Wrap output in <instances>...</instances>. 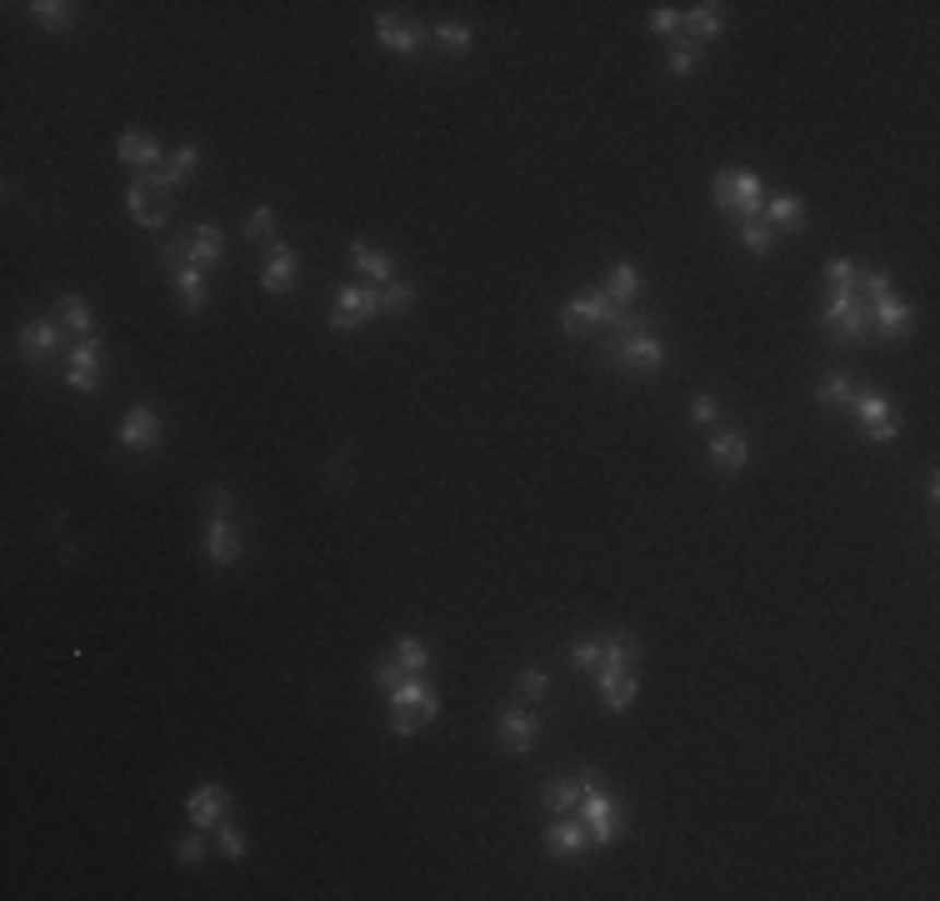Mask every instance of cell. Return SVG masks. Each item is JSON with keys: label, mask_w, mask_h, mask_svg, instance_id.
Returning <instances> with one entry per match:
<instances>
[{"label": "cell", "mask_w": 940, "mask_h": 901, "mask_svg": "<svg viewBox=\"0 0 940 901\" xmlns=\"http://www.w3.org/2000/svg\"><path fill=\"white\" fill-rule=\"evenodd\" d=\"M541 842H545V852L551 856H565V862H571V856H580L590 846V831H586V821L571 811V817H555L551 827L541 831Z\"/></svg>", "instance_id": "20"}, {"label": "cell", "mask_w": 940, "mask_h": 901, "mask_svg": "<svg viewBox=\"0 0 940 901\" xmlns=\"http://www.w3.org/2000/svg\"><path fill=\"white\" fill-rule=\"evenodd\" d=\"M295 276H301V256H295L291 246H266V261H260V291H271V296H285L295 285Z\"/></svg>", "instance_id": "15"}, {"label": "cell", "mask_w": 940, "mask_h": 901, "mask_svg": "<svg viewBox=\"0 0 940 901\" xmlns=\"http://www.w3.org/2000/svg\"><path fill=\"white\" fill-rule=\"evenodd\" d=\"M576 817L586 821V831H590V842L596 846H611V842H621V831H625V817H621V801H615L606 786H600V776L590 771L586 776V792H580V807H576Z\"/></svg>", "instance_id": "5"}, {"label": "cell", "mask_w": 940, "mask_h": 901, "mask_svg": "<svg viewBox=\"0 0 940 901\" xmlns=\"http://www.w3.org/2000/svg\"><path fill=\"white\" fill-rule=\"evenodd\" d=\"M60 341H66V326L50 316H36L21 326V356L31 361V366H40V361H50L60 351Z\"/></svg>", "instance_id": "13"}, {"label": "cell", "mask_w": 940, "mask_h": 901, "mask_svg": "<svg viewBox=\"0 0 940 901\" xmlns=\"http://www.w3.org/2000/svg\"><path fill=\"white\" fill-rule=\"evenodd\" d=\"M411 306H415V285L411 281H390L386 291H380V311H390V316H406Z\"/></svg>", "instance_id": "36"}, {"label": "cell", "mask_w": 940, "mask_h": 901, "mask_svg": "<svg viewBox=\"0 0 940 901\" xmlns=\"http://www.w3.org/2000/svg\"><path fill=\"white\" fill-rule=\"evenodd\" d=\"M371 676H376V687L390 697V691H396V687H400V681H406V676H411V671H400V662H396V656H380V662L371 666Z\"/></svg>", "instance_id": "42"}, {"label": "cell", "mask_w": 940, "mask_h": 901, "mask_svg": "<svg viewBox=\"0 0 940 901\" xmlns=\"http://www.w3.org/2000/svg\"><path fill=\"white\" fill-rule=\"evenodd\" d=\"M126 211H130V221L141 225V231H155V225H165V206L155 201L151 186H145L141 176L130 180V190H126Z\"/></svg>", "instance_id": "26"}, {"label": "cell", "mask_w": 940, "mask_h": 901, "mask_svg": "<svg viewBox=\"0 0 940 901\" xmlns=\"http://www.w3.org/2000/svg\"><path fill=\"white\" fill-rule=\"evenodd\" d=\"M215 842H221V856L246 862V831L235 827V821H221V827H215Z\"/></svg>", "instance_id": "40"}, {"label": "cell", "mask_w": 940, "mask_h": 901, "mask_svg": "<svg viewBox=\"0 0 940 901\" xmlns=\"http://www.w3.org/2000/svg\"><path fill=\"white\" fill-rule=\"evenodd\" d=\"M440 716V697L425 676H406L396 691H390V732L396 736H415L425 722Z\"/></svg>", "instance_id": "2"}, {"label": "cell", "mask_w": 940, "mask_h": 901, "mask_svg": "<svg viewBox=\"0 0 940 901\" xmlns=\"http://www.w3.org/2000/svg\"><path fill=\"white\" fill-rule=\"evenodd\" d=\"M176 862L180 866H200V862H205V836H200V827L186 831V836H176Z\"/></svg>", "instance_id": "41"}, {"label": "cell", "mask_w": 940, "mask_h": 901, "mask_svg": "<svg viewBox=\"0 0 940 901\" xmlns=\"http://www.w3.org/2000/svg\"><path fill=\"white\" fill-rule=\"evenodd\" d=\"M565 662L576 666V671H596V666H600V636H580V641H571V652H565Z\"/></svg>", "instance_id": "38"}, {"label": "cell", "mask_w": 940, "mask_h": 901, "mask_svg": "<svg viewBox=\"0 0 940 901\" xmlns=\"http://www.w3.org/2000/svg\"><path fill=\"white\" fill-rule=\"evenodd\" d=\"M681 21H685V11H675V5H656L650 11V31L656 36H681Z\"/></svg>", "instance_id": "45"}, {"label": "cell", "mask_w": 940, "mask_h": 901, "mask_svg": "<svg viewBox=\"0 0 940 901\" xmlns=\"http://www.w3.org/2000/svg\"><path fill=\"white\" fill-rule=\"evenodd\" d=\"M720 31H726V5L720 0H705V5H691L681 21V36L695 40V46H705V40H716Z\"/></svg>", "instance_id": "24"}, {"label": "cell", "mask_w": 940, "mask_h": 901, "mask_svg": "<svg viewBox=\"0 0 940 901\" xmlns=\"http://www.w3.org/2000/svg\"><path fill=\"white\" fill-rule=\"evenodd\" d=\"M850 396H856V386L846 376H821V386H815V401L821 406H850Z\"/></svg>", "instance_id": "37"}, {"label": "cell", "mask_w": 940, "mask_h": 901, "mask_svg": "<svg viewBox=\"0 0 940 901\" xmlns=\"http://www.w3.org/2000/svg\"><path fill=\"white\" fill-rule=\"evenodd\" d=\"M691 421H695V426H716V421H720V401H716V396H695V401H691Z\"/></svg>", "instance_id": "47"}, {"label": "cell", "mask_w": 940, "mask_h": 901, "mask_svg": "<svg viewBox=\"0 0 940 901\" xmlns=\"http://www.w3.org/2000/svg\"><path fill=\"white\" fill-rule=\"evenodd\" d=\"M376 40H380V50H390V56L415 60L425 50V40H431V31H425L421 21H400L396 11H376Z\"/></svg>", "instance_id": "10"}, {"label": "cell", "mask_w": 940, "mask_h": 901, "mask_svg": "<svg viewBox=\"0 0 940 901\" xmlns=\"http://www.w3.org/2000/svg\"><path fill=\"white\" fill-rule=\"evenodd\" d=\"M596 687L611 712H631L635 697H641V681H635L631 666H596Z\"/></svg>", "instance_id": "19"}, {"label": "cell", "mask_w": 940, "mask_h": 901, "mask_svg": "<svg viewBox=\"0 0 940 901\" xmlns=\"http://www.w3.org/2000/svg\"><path fill=\"white\" fill-rule=\"evenodd\" d=\"M710 466L716 471H726V476H736V471H745L751 466V436L745 431H720V436H710Z\"/></svg>", "instance_id": "23"}, {"label": "cell", "mask_w": 940, "mask_h": 901, "mask_svg": "<svg viewBox=\"0 0 940 901\" xmlns=\"http://www.w3.org/2000/svg\"><path fill=\"white\" fill-rule=\"evenodd\" d=\"M205 557L221 571H231L240 561V531L231 526V516H205Z\"/></svg>", "instance_id": "22"}, {"label": "cell", "mask_w": 940, "mask_h": 901, "mask_svg": "<svg viewBox=\"0 0 940 901\" xmlns=\"http://www.w3.org/2000/svg\"><path fill=\"white\" fill-rule=\"evenodd\" d=\"M741 250H751V256H771L776 250V231L755 215V221H741Z\"/></svg>", "instance_id": "34"}, {"label": "cell", "mask_w": 940, "mask_h": 901, "mask_svg": "<svg viewBox=\"0 0 940 901\" xmlns=\"http://www.w3.org/2000/svg\"><path fill=\"white\" fill-rule=\"evenodd\" d=\"M116 161H120V166H130L136 176H145V171H161L165 166V151H161V141H155L151 131H126L116 141Z\"/></svg>", "instance_id": "14"}, {"label": "cell", "mask_w": 940, "mask_h": 901, "mask_svg": "<svg viewBox=\"0 0 940 901\" xmlns=\"http://www.w3.org/2000/svg\"><path fill=\"white\" fill-rule=\"evenodd\" d=\"M351 266L365 276V285H376V291H386V285L396 281V256H386V250L371 246V241H351Z\"/></svg>", "instance_id": "21"}, {"label": "cell", "mask_w": 940, "mask_h": 901, "mask_svg": "<svg viewBox=\"0 0 940 901\" xmlns=\"http://www.w3.org/2000/svg\"><path fill=\"white\" fill-rule=\"evenodd\" d=\"M856 261H825V285L831 291H856Z\"/></svg>", "instance_id": "44"}, {"label": "cell", "mask_w": 940, "mask_h": 901, "mask_svg": "<svg viewBox=\"0 0 940 901\" xmlns=\"http://www.w3.org/2000/svg\"><path fill=\"white\" fill-rule=\"evenodd\" d=\"M231 511H235V491L225 481L205 487V516H231Z\"/></svg>", "instance_id": "46"}, {"label": "cell", "mask_w": 940, "mask_h": 901, "mask_svg": "<svg viewBox=\"0 0 940 901\" xmlns=\"http://www.w3.org/2000/svg\"><path fill=\"white\" fill-rule=\"evenodd\" d=\"M31 21L46 25V31H71V25H75V5H71V0H31Z\"/></svg>", "instance_id": "31"}, {"label": "cell", "mask_w": 940, "mask_h": 901, "mask_svg": "<svg viewBox=\"0 0 940 901\" xmlns=\"http://www.w3.org/2000/svg\"><path fill=\"white\" fill-rule=\"evenodd\" d=\"M761 221L771 225V231H776V236H796V231H806V201H800V196H771V201H765V211H761Z\"/></svg>", "instance_id": "25"}, {"label": "cell", "mask_w": 940, "mask_h": 901, "mask_svg": "<svg viewBox=\"0 0 940 901\" xmlns=\"http://www.w3.org/2000/svg\"><path fill=\"white\" fill-rule=\"evenodd\" d=\"M516 691L526 701H545V697H551V676H545V671H520L516 676Z\"/></svg>", "instance_id": "43"}, {"label": "cell", "mask_w": 940, "mask_h": 901, "mask_svg": "<svg viewBox=\"0 0 940 901\" xmlns=\"http://www.w3.org/2000/svg\"><path fill=\"white\" fill-rule=\"evenodd\" d=\"M275 211L271 206H256V211L246 215V241H256V246H275Z\"/></svg>", "instance_id": "35"}, {"label": "cell", "mask_w": 940, "mask_h": 901, "mask_svg": "<svg viewBox=\"0 0 940 901\" xmlns=\"http://www.w3.org/2000/svg\"><path fill=\"white\" fill-rule=\"evenodd\" d=\"M371 316H380V291L376 285H341L336 291V306H330V331H361Z\"/></svg>", "instance_id": "9"}, {"label": "cell", "mask_w": 940, "mask_h": 901, "mask_svg": "<svg viewBox=\"0 0 940 901\" xmlns=\"http://www.w3.org/2000/svg\"><path fill=\"white\" fill-rule=\"evenodd\" d=\"M161 261L171 266V281H176V301H180V311H190L196 316L200 306H205V271H200L196 261H190V241L180 236V241H171V246L161 250Z\"/></svg>", "instance_id": "8"}, {"label": "cell", "mask_w": 940, "mask_h": 901, "mask_svg": "<svg viewBox=\"0 0 940 901\" xmlns=\"http://www.w3.org/2000/svg\"><path fill=\"white\" fill-rule=\"evenodd\" d=\"M495 741H501L510 757H526V751H536V741H541V716L520 712V706H501V712H495Z\"/></svg>", "instance_id": "11"}, {"label": "cell", "mask_w": 940, "mask_h": 901, "mask_svg": "<svg viewBox=\"0 0 940 901\" xmlns=\"http://www.w3.org/2000/svg\"><path fill=\"white\" fill-rule=\"evenodd\" d=\"M600 291H606V296H611L621 311H631V301L641 296V266H631V261L611 266V276H606V285H600Z\"/></svg>", "instance_id": "29"}, {"label": "cell", "mask_w": 940, "mask_h": 901, "mask_svg": "<svg viewBox=\"0 0 940 901\" xmlns=\"http://www.w3.org/2000/svg\"><path fill=\"white\" fill-rule=\"evenodd\" d=\"M225 811H231V792L221 782H205L186 796V821L190 827H221Z\"/></svg>", "instance_id": "18"}, {"label": "cell", "mask_w": 940, "mask_h": 901, "mask_svg": "<svg viewBox=\"0 0 940 901\" xmlns=\"http://www.w3.org/2000/svg\"><path fill=\"white\" fill-rule=\"evenodd\" d=\"M190 261L200 266V271H211V266H221V256H225V231L221 225H196V231H190Z\"/></svg>", "instance_id": "27"}, {"label": "cell", "mask_w": 940, "mask_h": 901, "mask_svg": "<svg viewBox=\"0 0 940 901\" xmlns=\"http://www.w3.org/2000/svg\"><path fill=\"white\" fill-rule=\"evenodd\" d=\"M56 320L66 326V331H75V341H85V336H95V320H91V306H85L81 296H60V306H56Z\"/></svg>", "instance_id": "30"}, {"label": "cell", "mask_w": 940, "mask_h": 901, "mask_svg": "<svg viewBox=\"0 0 940 901\" xmlns=\"http://www.w3.org/2000/svg\"><path fill=\"white\" fill-rule=\"evenodd\" d=\"M431 40L446 50V56H466V50L475 46V31H470V25H456V21H435Z\"/></svg>", "instance_id": "32"}, {"label": "cell", "mask_w": 940, "mask_h": 901, "mask_svg": "<svg viewBox=\"0 0 940 901\" xmlns=\"http://www.w3.org/2000/svg\"><path fill=\"white\" fill-rule=\"evenodd\" d=\"M695 60H701V46L681 36V40H675V46H670L666 71H670V75H691V71H695Z\"/></svg>", "instance_id": "39"}, {"label": "cell", "mask_w": 940, "mask_h": 901, "mask_svg": "<svg viewBox=\"0 0 940 901\" xmlns=\"http://www.w3.org/2000/svg\"><path fill=\"white\" fill-rule=\"evenodd\" d=\"M580 792H586V776H565V782L541 786V801H545V811H555V817H571V811L580 807Z\"/></svg>", "instance_id": "28"}, {"label": "cell", "mask_w": 940, "mask_h": 901, "mask_svg": "<svg viewBox=\"0 0 940 901\" xmlns=\"http://www.w3.org/2000/svg\"><path fill=\"white\" fill-rule=\"evenodd\" d=\"M625 320H631V311L615 306L600 285L561 306V331L571 336V341H580V336H590V331H615V326H625Z\"/></svg>", "instance_id": "3"}, {"label": "cell", "mask_w": 940, "mask_h": 901, "mask_svg": "<svg viewBox=\"0 0 940 901\" xmlns=\"http://www.w3.org/2000/svg\"><path fill=\"white\" fill-rule=\"evenodd\" d=\"M821 326L831 331V341L856 346V341H866V331H870V306L856 296V291H831V301L821 306Z\"/></svg>", "instance_id": "7"}, {"label": "cell", "mask_w": 940, "mask_h": 901, "mask_svg": "<svg viewBox=\"0 0 940 901\" xmlns=\"http://www.w3.org/2000/svg\"><path fill=\"white\" fill-rule=\"evenodd\" d=\"M66 386L81 396L101 391V336H85V341H75L71 351H66Z\"/></svg>", "instance_id": "12"}, {"label": "cell", "mask_w": 940, "mask_h": 901, "mask_svg": "<svg viewBox=\"0 0 940 901\" xmlns=\"http://www.w3.org/2000/svg\"><path fill=\"white\" fill-rule=\"evenodd\" d=\"M910 320H916V311L905 306L895 291L870 306V331H876V341H905V336H910Z\"/></svg>", "instance_id": "16"}, {"label": "cell", "mask_w": 940, "mask_h": 901, "mask_svg": "<svg viewBox=\"0 0 940 901\" xmlns=\"http://www.w3.org/2000/svg\"><path fill=\"white\" fill-rule=\"evenodd\" d=\"M116 441L126 450H155L161 446V416H155L151 406H130V411L120 416Z\"/></svg>", "instance_id": "17"}, {"label": "cell", "mask_w": 940, "mask_h": 901, "mask_svg": "<svg viewBox=\"0 0 940 901\" xmlns=\"http://www.w3.org/2000/svg\"><path fill=\"white\" fill-rule=\"evenodd\" d=\"M390 656L400 662V671H411V676H425V671H431V646H425L421 636H400Z\"/></svg>", "instance_id": "33"}, {"label": "cell", "mask_w": 940, "mask_h": 901, "mask_svg": "<svg viewBox=\"0 0 940 901\" xmlns=\"http://www.w3.org/2000/svg\"><path fill=\"white\" fill-rule=\"evenodd\" d=\"M606 361L621 371H641V376H656L660 366L670 361V346L660 336L646 331V316H631L625 326H615L606 336Z\"/></svg>", "instance_id": "1"}, {"label": "cell", "mask_w": 940, "mask_h": 901, "mask_svg": "<svg viewBox=\"0 0 940 901\" xmlns=\"http://www.w3.org/2000/svg\"><path fill=\"white\" fill-rule=\"evenodd\" d=\"M846 411L856 416L860 436H866L870 446H891V441L901 436V416H895V406H891V396L885 391H856Z\"/></svg>", "instance_id": "6"}, {"label": "cell", "mask_w": 940, "mask_h": 901, "mask_svg": "<svg viewBox=\"0 0 940 901\" xmlns=\"http://www.w3.org/2000/svg\"><path fill=\"white\" fill-rule=\"evenodd\" d=\"M710 201H716V211H726L730 221H755V215L765 211V190H761V176L755 171H716V180H710Z\"/></svg>", "instance_id": "4"}]
</instances>
